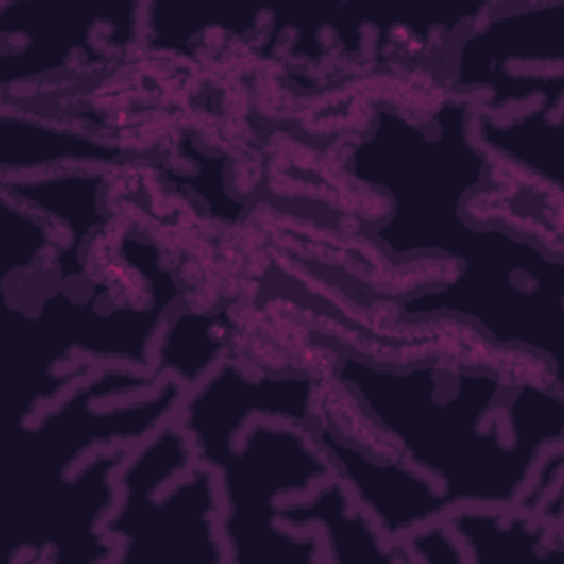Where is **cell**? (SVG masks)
Wrapping results in <instances>:
<instances>
[{"label": "cell", "mask_w": 564, "mask_h": 564, "mask_svg": "<svg viewBox=\"0 0 564 564\" xmlns=\"http://www.w3.org/2000/svg\"><path fill=\"white\" fill-rule=\"evenodd\" d=\"M335 377L401 463L449 502L531 507L549 489V445H562V399L476 366H383L344 355Z\"/></svg>", "instance_id": "6da1fadb"}, {"label": "cell", "mask_w": 564, "mask_h": 564, "mask_svg": "<svg viewBox=\"0 0 564 564\" xmlns=\"http://www.w3.org/2000/svg\"><path fill=\"white\" fill-rule=\"evenodd\" d=\"M117 500L104 522L112 562H225L220 491L176 419L134 443L117 474Z\"/></svg>", "instance_id": "7a4b0ae2"}]
</instances>
